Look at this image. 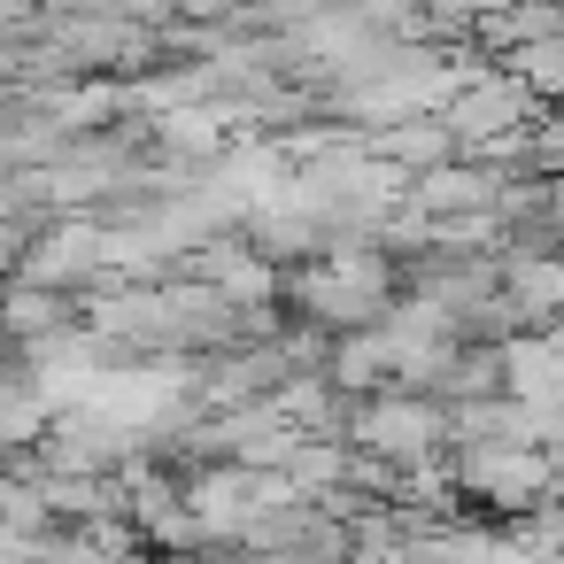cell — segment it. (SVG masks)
I'll return each instance as SVG.
<instances>
[{
	"instance_id": "obj_9",
	"label": "cell",
	"mask_w": 564,
	"mask_h": 564,
	"mask_svg": "<svg viewBox=\"0 0 564 564\" xmlns=\"http://www.w3.org/2000/svg\"><path fill=\"white\" fill-rule=\"evenodd\" d=\"M194 271H202V286H217L232 310H263V302L279 294V263L256 256L248 240H209V248L194 256Z\"/></svg>"
},
{
	"instance_id": "obj_7",
	"label": "cell",
	"mask_w": 564,
	"mask_h": 564,
	"mask_svg": "<svg viewBox=\"0 0 564 564\" xmlns=\"http://www.w3.org/2000/svg\"><path fill=\"white\" fill-rule=\"evenodd\" d=\"M101 263H109V232L70 217V225L40 232V240L24 248V263H17V271H24V286H47V294H55V286H78V279H94Z\"/></svg>"
},
{
	"instance_id": "obj_15",
	"label": "cell",
	"mask_w": 564,
	"mask_h": 564,
	"mask_svg": "<svg viewBox=\"0 0 564 564\" xmlns=\"http://www.w3.org/2000/svg\"><path fill=\"white\" fill-rule=\"evenodd\" d=\"M186 17H225V9H240V0H178Z\"/></svg>"
},
{
	"instance_id": "obj_8",
	"label": "cell",
	"mask_w": 564,
	"mask_h": 564,
	"mask_svg": "<svg viewBox=\"0 0 564 564\" xmlns=\"http://www.w3.org/2000/svg\"><path fill=\"white\" fill-rule=\"evenodd\" d=\"M502 387H510V402L564 410V333H518V340H502Z\"/></svg>"
},
{
	"instance_id": "obj_1",
	"label": "cell",
	"mask_w": 564,
	"mask_h": 564,
	"mask_svg": "<svg viewBox=\"0 0 564 564\" xmlns=\"http://www.w3.org/2000/svg\"><path fill=\"white\" fill-rule=\"evenodd\" d=\"M294 302H302L317 325H333L340 340H348V333H379V325L394 317V271H387L379 248H333V256H317V263L294 279Z\"/></svg>"
},
{
	"instance_id": "obj_10",
	"label": "cell",
	"mask_w": 564,
	"mask_h": 564,
	"mask_svg": "<svg viewBox=\"0 0 564 564\" xmlns=\"http://www.w3.org/2000/svg\"><path fill=\"white\" fill-rule=\"evenodd\" d=\"M371 155H379V163H394L402 178H425V171L456 163V132H448L441 117H410V124H387V132L371 140Z\"/></svg>"
},
{
	"instance_id": "obj_2",
	"label": "cell",
	"mask_w": 564,
	"mask_h": 564,
	"mask_svg": "<svg viewBox=\"0 0 564 564\" xmlns=\"http://www.w3.org/2000/svg\"><path fill=\"white\" fill-rule=\"evenodd\" d=\"M348 441H356L371 464H387V471H425V464L448 448V410H441L433 394L387 387V394H371V402L356 410Z\"/></svg>"
},
{
	"instance_id": "obj_3",
	"label": "cell",
	"mask_w": 564,
	"mask_h": 564,
	"mask_svg": "<svg viewBox=\"0 0 564 564\" xmlns=\"http://www.w3.org/2000/svg\"><path fill=\"white\" fill-rule=\"evenodd\" d=\"M286 502H294L286 471H248V464H217V471H202L186 487V510H194L202 541H240L256 518H271Z\"/></svg>"
},
{
	"instance_id": "obj_6",
	"label": "cell",
	"mask_w": 564,
	"mask_h": 564,
	"mask_svg": "<svg viewBox=\"0 0 564 564\" xmlns=\"http://www.w3.org/2000/svg\"><path fill=\"white\" fill-rule=\"evenodd\" d=\"M402 209L425 217V225H464V217H479V209H502V178H495V163H487V171L441 163V171L410 178V202H402Z\"/></svg>"
},
{
	"instance_id": "obj_14",
	"label": "cell",
	"mask_w": 564,
	"mask_h": 564,
	"mask_svg": "<svg viewBox=\"0 0 564 564\" xmlns=\"http://www.w3.org/2000/svg\"><path fill=\"white\" fill-rule=\"evenodd\" d=\"M510 70H518L533 94H564V40H541V47H525Z\"/></svg>"
},
{
	"instance_id": "obj_13",
	"label": "cell",
	"mask_w": 564,
	"mask_h": 564,
	"mask_svg": "<svg viewBox=\"0 0 564 564\" xmlns=\"http://www.w3.org/2000/svg\"><path fill=\"white\" fill-rule=\"evenodd\" d=\"M0 333L24 340V348H40V340H55V333H70V325H63V302H55L47 286H17L9 302H0Z\"/></svg>"
},
{
	"instance_id": "obj_4",
	"label": "cell",
	"mask_w": 564,
	"mask_h": 564,
	"mask_svg": "<svg viewBox=\"0 0 564 564\" xmlns=\"http://www.w3.org/2000/svg\"><path fill=\"white\" fill-rule=\"evenodd\" d=\"M441 124L456 132V148H510V140H525L533 132V86L518 78V70H479L448 109H441Z\"/></svg>"
},
{
	"instance_id": "obj_5",
	"label": "cell",
	"mask_w": 564,
	"mask_h": 564,
	"mask_svg": "<svg viewBox=\"0 0 564 564\" xmlns=\"http://www.w3.org/2000/svg\"><path fill=\"white\" fill-rule=\"evenodd\" d=\"M456 487L464 495H479L487 510H541V495H556L564 479H556V464H549V448H495V441H479V448H456Z\"/></svg>"
},
{
	"instance_id": "obj_11",
	"label": "cell",
	"mask_w": 564,
	"mask_h": 564,
	"mask_svg": "<svg viewBox=\"0 0 564 564\" xmlns=\"http://www.w3.org/2000/svg\"><path fill=\"white\" fill-rule=\"evenodd\" d=\"M340 394H364V387H387L394 379V340L387 333H348L333 340V371H325Z\"/></svg>"
},
{
	"instance_id": "obj_12",
	"label": "cell",
	"mask_w": 564,
	"mask_h": 564,
	"mask_svg": "<svg viewBox=\"0 0 564 564\" xmlns=\"http://www.w3.org/2000/svg\"><path fill=\"white\" fill-rule=\"evenodd\" d=\"M510 317H564V256H525V263H510Z\"/></svg>"
}]
</instances>
